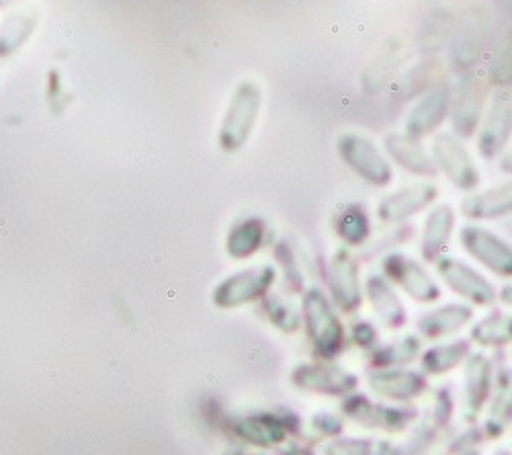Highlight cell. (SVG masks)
I'll list each match as a JSON object with an SVG mask.
<instances>
[{
    "instance_id": "cell-4",
    "label": "cell",
    "mask_w": 512,
    "mask_h": 455,
    "mask_svg": "<svg viewBox=\"0 0 512 455\" xmlns=\"http://www.w3.org/2000/svg\"><path fill=\"white\" fill-rule=\"evenodd\" d=\"M279 281L277 267L273 263L252 265L224 277L213 287L211 302L220 310H238L248 304H259Z\"/></svg>"
},
{
    "instance_id": "cell-7",
    "label": "cell",
    "mask_w": 512,
    "mask_h": 455,
    "mask_svg": "<svg viewBox=\"0 0 512 455\" xmlns=\"http://www.w3.org/2000/svg\"><path fill=\"white\" fill-rule=\"evenodd\" d=\"M291 386L304 394L328 396V398H347L357 392L361 386V378L355 371L347 369L336 361H304L291 369Z\"/></svg>"
},
{
    "instance_id": "cell-42",
    "label": "cell",
    "mask_w": 512,
    "mask_h": 455,
    "mask_svg": "<svg viewBox=\"0 0 512 455\" xmlns=\"http://www.w3.org/2000/svg\"><path fill=\"white\" fill-rule=\"evenodd\" d=\"M496 455H510V453H508V451H498Z\"/></svg>"
},
{
    "instance_id": "cell-12",
    "label": "cell",
    "mask_w": 512,
    "mask_h": 455,
    "mask_svg": "<svg viewBox=\"0 0 512 455\" xmlns=\"http://www.w3.org/2000/svg\"><path fill=\"white\" fill-rule=\"evenodd\" d=\"M490 85L476 72H467L457 82L453 89V103H451V128L453 134L461 140L476 138L480 123L486 113Z\"/></svg>"
},
{
    "instance_id": "cell-23",
    "label": "cell",
    "mask_w": 512,
    "mask_h": 455,
    "mask_svg": "<svg viewBox=\"0 0 512 455\" xmlns=\"http://www.w3.org/2000/svg\"><path fill=\"white\" fill-rule=\"evenodd\" d=\"M271 240V228L261 216H242L228 230L226 255L234 261H248L267 248Z\"/></svg>"
},
{
    "instance_id": "cell-5",
    "label": "cell",
    "mask_w": 512,
    "mask_h": 455,
    "mask_svg": "<svg viewBox=\"0 0 512 455\" xmlns=\"http://www.w3.org/2000/svg\"><path fill=\"white\" fill-rule=\"evenodd\" d=\"M361 267V257L347 246H338L326 263L328 298L334 308L345 316H355L365 304Z\"/></svg>"
},
{
    "instance_id": "cell-28",
    "label": "cell",
    "mask_w": 512,
    "mask_h": 455,
    "mask_svg": "<svg viewBox=\"0 0 512 455\" xmlns=\"http://www.w3.org/2000/svg\"><path fill=\"white\" fill-rule=\"evenodd\" d=\"M469 341L482 349H504L512 345V312L492 310L469 328Z\"/></svg>"
},
{
    "instance_id": "cell-1",
    "label": "cell",
    "mask_w": 512,
    "mask_h": 455,
    "mask_svg": "<svg viewBox=\"0 0 512 455\" xmlns=\"http://www.w3.org/2000/svg\"><path fill=\"white\" fill-rule=\"evenodd\" d=\"M302 328L306 330L314 357L322 361H336L349 345L347 326L324 289L308 285L302 294Z\"/></svg>"
},
{
    "instance_id": "cell-24",
    "label": "cell",
    "mask_w": 512,
    "mask_h": 455,
    "mask_svg": "<svg viewBox=\"0 0 512 455\" xmlns=\"http://www.w3.org/2000/svg\"><path fill=\"white\" fill-rule=\"evenodd\" d=\"M486 408L484 431L490 439H498L512 423V365L504 363L494 371V386Z\"/></svg>"
},
{
    "instance_id": "cell-17",
    "label": "cell",
    "mask_w": 512,
    "mask_h": 455,
    "mask_svg": "<svg viewBox=\"0 0 512 455\" xmlns=\"http://www.w3.org/2000/svg\"><path fill=\"white\" fill-rule=\"evenodd\" d=\"M494 386V361L482 351H472L463 363L465 421L474 423L486 408Z\"/></svg>"
},
{
    "instance_id": "cell-19",
    "label": "cell",
    "mask_w": 512,
    "mask_h": 455,
    "mask_svg": "<svg viewBox=\"0 0 512 455\" xmlns=\"http://www.w3.org/2000/svg\"><path fill=\"white\" fill-rule=\"evenodd\" d=\"M457 210L451 203H437L426 214L422 224V238L418 244L420 259L424 265H435L447 251V246L455 234Z\"/></svg>"
},
{
    "instance_id": "cell-25",
    "label": "cell",
    "mask_w": 512,
    "mask_h": 455,
    "mask_svg": "<svg viewBox=\"0 0 512 455\" xmlns=\"http://www.w3.org/2000/svg\"><path fill=\"white\" fill-rule=\"evenodd\" d=\"M234 431L252 445L271 447L281 445L287 439L289 423L279 415V412H252V415L240 417L234 423Z\"/></svg>"
},
{
    "instance_id": "cell-37",
    "label": "cell",
    "mask_w": 512,
    "mask_h": 455,
    "mask_svg": "<svg viewBox=\"0 0 512 455\" xmlns=\"http://www.w3.org/2000/svg\"><path fill=\"white\" fill-rule=\"evenodd\" d=\"M345 419L336 415V412H318V415L310 421V427L316 429L322 437H334L343 431Z\"/></svg>"
},
{
    "instance_id": "cell-26",
    "label": "cell",
    "mask_w": 512,
    "mask_h": 455,
    "mask_svg": "<svg viewBox=\"0 0 512 455\" xmlns=\"http://www.w3.org/2000/svg\"><path fill=\"white\" fill-rule=\"evenodd\" d=\"M474 351V343L469 339H455L451 343H439L424 349L420 355V371L426 378H443L459 365L465 363L469 353Z\"/></svg>"
},
{
    "instance_id": "cell-36",
    "label": "cell",
    "mask_w": 512,
    "mask_h": 455,
    "mask_svg": "<svg viewBox=\"0 0 512 455\" xmlns=\"http://www.w3.org/2000/svg\"><path fill=\"white\" fill-rule=\"evenodd\" d=\"M457 408V398L453 394V388L449 384L439 386L435 390V398H433V423L435 427H445L451 417L455 415Z\"/></svg>"
},
{
    "instance_id": "cell-33",
    "label": "cell",
    "mask_w": 512,
    "mask_h": 455,
    "mask_svg": "<svg viewBox=\"0 0 512 455\" xmlns=\"http://www.w3.org/2000/svg\"><path fill=\"white\" fill-rule=\"evenodd\" d=\"M488 85L496 89L512 87V39L496 48L488 64Z\"/></svg>"
},
{
    "instance_id": "cell-39",
    "label": "cell",
    "mask_w": 512,
    "mask_h": 455,
    "mask_svg": "<svg viewBox=\"0 0 512 455\" xmlns=\"http://www.w3.org/2000/svg\"><path fill=\"white\" fill-rule=\"evenodd\" d=\"M498 302H500L502 306L512 308V281H508L506 285H502V287L498 289Z\"/></svg>"
},
{
    "instance_id": "cell-43",
    "label": "cell",
    "mask_w": 512,
    "mask_h": 455,
    "mask_svg": "<svg viewBox=\"0 0 512 455\" xmlns=\"http://www.w3.org/2000/svg\"><path fill=\"white\" fill-rule=\"evenodd\" d=\"M467 455H480V453H476V451H472V453H467Z\"/></svg>"
},
{
    "instance_id": "cell-20",
    "label": "cell",
    "mask_w": 512,
    "mask_h": 455,
    "mask_svg": "<svg viewBox=\"0 0 512 455\" xmlns=\"http://www.w3.org/2000/svg\"><path fill=\"white\" fill-rule=\"evenodd\" d=\"M476 308L465 302H451L424 312L416 320V333L422 341H443L461 333L474 322Z\"/></svg>"
},
{
    "instance_id": "cell-6",
    "label": "cell",
    "mask_w": 512,
    "mask_h": 455,
    "mask_svg": "<svg viewBox=\"0 0 512 455\" xmlns=\"http://www.w3.org/2000/svg\"><path fill=\"white\" fill-rule=\"evenodd\" d=\"M379 271L394 287H400L402 292L416 304L431 306L441 302L443 287L431 275L422 261L414 257L392 251L379 259Z\"/></svg>"
},
{
    "instance_id": "cell-14",
    "label": "cell",
    "mask_w": 512,
    "mask_h": 455,
    "mask_svg": "<svg viewBox=\"0 0 512 455\" xmlns=\"http://www.w3.org/2000/svg\"><path fill=\"white\" fill-rule=\"evenodd\" d=\"M512 140V93L510 89H496L480 123L476 146L486 160H498Z\"/></svg>"
},
{
    "instance_id": "cell-40",
    "label": "cell",
    "mask_w": 512,
    "mask_h": 455,
    "mask_svg": "<svg viewBox=\"0 0 512 455\" xmlns=\"http://www.w3.org/2000/svg\"><path fill=\"white\" fill-rule=\"evenodd\" d=\"M287 455H310V453L304 449H291V451H287Z\"/></svg>"
},
{
    "instance_id": "cell-30",
    "label": "cell",
    "mask_w": 512,
    "mask_h": 455,
    "mask_svg": "<svg viewBox=\"0 0 512 455\" xmlns=\"http://www.w3.org/2000/svg\"><path fill=\"white\" fill-rule=\"evenodd\" d=\"M422 339L418 335H404L398 341L379 345L369 353V369H390L408 367L422 355Z\"/></svg>"
},
{
    "instance_id": "cell-10",
    "label": "cell",
    "mask_w": 512,
    "mask_h": 455,
    "mask_svg": "<svg viewBox=\"0 0 512 455\" xmlns=\"http://www.w3.org/2000/svg\"><path fill=\"white\" fill-rule=\"evenodd\" d=\"M459 244L467 257L500 279L512 281V244L498 232L467 222L459 230Z\"/></svg>"
},
{
    "instance_id": "cell-35",
    "label": "cell",
    "mask_w": 512,
    "mask_h": 455,
    "mask_svg": "<svg viewBox=\"0 0 512 455\" xmlns=\"http://www.w3.org/2000/svg\"><path fill=\"white\" fill-rule=\"evenodd\" d=\"M347 339L353 347H357L365 353H371L373 349H377L381 345L377 324H373L371 320H365V318L351 322V326L347 328Z\"/></svg>"
},
{
    "instance_id": "cell-32",
    "label": "cell",
    "mask_w": 512,
    "mask_h": 455,
    "mask_svg": "<svg viewBox=\"0 0 512 455\" xmlns=\"http://www.w3.org/2000/svg\"><path fill=\"white\" fill-rule=\"evenodd\" d=\"M35 29V17L31 13H19L9 17L0 27V56L17 52Z\"/></svg>"
},
{
    "instance_id": "cell-29",
    "label": "cell",
    "mask_w": 512,
    "mask_h": 455,
    "mask_svg": "<svg viewBox=\"0 0 512 455\" xmlns=\"http://www.w3.org/2000/svg\"><path fill=\"white\" fill-rule=\"evenodd\" d=\"M273 259L283 287L291 296H302L308 289V277L291 238H281L273 244Z\"/></svg>"
},
{
    "instance_id": "cell-16",
    "label": "cell",
    "mask_w": 512,
    "mask_h": 455,
    "mask_svg": "<svg viewBox=\"0 0 512 455\" xmlns=\"http://www.w3.org/2000/svg\"><path fill=\"white\" fill-rule=\"evenodd\" d=\"M453 103V85L451 82H439L431 91H426L422 99L410 109L406 117V132L414 140H424L439 134L443 123L451 115Z\"/></svg>"
},
{
    "instance_id": "cell-38",
    "label": "cell",
    "mask_w": 512,
    "mask_h": 455,
    "mask_svg": "<svg viewBox=\"0 0 512 455\" xmlns=\"http://www.w3.org/2000/svg\"><path fill=\"white\" fill-rule=\"evenodd\" d=\"M498 169H500V173L512 177V148H508V150L498 158Z\"/></svg>"
},
{
    "instance_id": "cell-41",
    "label": "cell",
    "mask_w": 512,
    "mask_h": 455,
    "mask_svg": "<svg viewBox=\"0 0 512 455\" xmlns=\"http://www.w3.org/2000/svg\"><path fill=\"white\" fill-rule=\"evenodd\" d=\"M11 3H15V0H0V7H7Z\"/></svg>"
},
{
    "instance_id": "cell-31",
    "label": "cell",
    "mask_w": 512,
    "mask_h": 455,
    "mask_svg": "<svg viewBox=\"0 0 512 455\" xmlns=\"http://www.w3.org/2000/svg\"><path fill=\"white\" fill-rule=\"evenodd\" d=\"M261 316L283 335H295L302 330V312L295 304L281 294H267L259 302Z\"/></svg>"
},
{
    "instance_id": "cell-2",
    "label": "cell",
    "mask_w": 512,
    "mask_h": 455,
    "mask_svg": "<svg viewBox=\"0 0 512 455\" xmlns=\"http://www.w3.org/2000/svg\"><path fill=\"white\" fill-rule=\"evenodd\" d=\"M265 107V91L252 78L240 80L220 123L218 144L224 152H240L252 138Z\"/></svg>"
},
{
    "instance_id": "cell-3",
    "label": "cell",
    "mask_w": 512,
    "mask_h": 455,
    "mask_svg": "<svg viewBox=\"0 0 512 455\" xmlns=\"http://www.w3.org/2000/svg\"><path fill=\"white\" fill-rule=\"evenodd\" d=\"M336 154L363 183L386 189L394 183L392 160L365 134L345 132L336 138Z\"/></svg>"
},
{
    "instance_id": "cell-8",
    "label": "cell",
    "mask_w": 512,
    "mask_h": 455,
    "mask_svg": "<svg viewBox=\"0 0 512 455\" xmlns=\"http://www.w3.org/2000/svg\"><path fill=\"white\" fill-rule=\"evenodd\" d=\"M343 417L367 429H381L388 433L406 431L416 419V410L410 404H390L373 400L363 392H353L340 402Z\"/></svg>"
},
{
    "instance_id": "cell-34",
    "label": "cell",
    "mask_w": 512,
    "mask_h": 455,
    "mask_svg": "<svg viewBox=\"0 0 512 455\" xmlns=\"http://www.w3.org/2000/svg\"><path fill=\"white\" fill-rule=\"evenodd\" d=\"M416 230L414 226L410 224H400V226H394L386 236H383L379 242H373V244H367V251H363L361 259H375V257H383L388 255L392 251H396V246H404L408 244L412 238H414Z\"/></svg>"
},
{
    "instance_id": "cell-27",
    "label": "cell",
    "mask_w": 512,
    "mask_h": 455,
    "mask_svg": "<svg viewBox=\"0 0 512 455\" xmlns=\"http://www.w3.org/2000/svg\"><path fill=\"white\" fill-rule=\"evenodd\" d=\"M332 230L343 246L363 248L371 240L373 224L363 203H347L334 214Z\"/></svg>"
},
{
    "instance_id": "cell-13",
    "label": "cell",
    "mask_w": 512,
    "mask_h": 455,
    "mask_svg": "<svg viewBox=\"0 0 512 455\" xmlns=\"http://www.w3.org/2000/svg\"><path fill=\"white\" fill-rule=\"evenodd\" d=\"M439 185L435 181H416L383 195L377 203V220L386 226L408 224L414 216L431 210L439 199Z\"/></svg>"
},
{
    "instance_id": "cell-22",
    "label": "cell",
    "mask_w": 512,
    "mask_h": 455,
    "mask_svg": "<svg viewBox=\"0 0 512 455\" xmlns=\"http://www.w3.org/2000/svg\"><path fill=\"white\" fill-rule=\"evenodd\" d=\"M459 214L476 224L512 216V179L484 191L467 193L459 205Z\"/></svg>"
},
{
    "instance_id": "cell-18",
    "label": "cell",
    "mask_w": 512,
    "mask_h": 455,
    "mask_svg": "<svg viewBox=\"0 0 512 455\" xmlns=\"http://www.w3.org/2000/svg\"><path fill=\"white\" fill-rule=\"evenodd\" d=\"M363 294L377 322L388 330H402L408 324V308L398 289L381 273H369L363 279Z\"/></svg>"
},
{
    "instance_id": "cell-11",
    "label": "cell",
    "mask_w": 512,
    "mask_h": 455,
    "mask_svg": "<svg viewBox=\"0 0 512 455\" xmlns=\"http://www.w3.org/2000/svg\"><path fill=\"white\" fill-rule=\"evenodd\" d=\"M431 156L437 164V171L445 175V179L461 193H474L480 183V169L467 150L461 138L453 132H439L431 144Z\"/></svg>"
},
{
    "instance_id": "cell-21",
    "label": "cell",
    "mask_w": 512,
    "mask_h": 455,
    "mask_svg": "<svg viewBox=\"0 0 512 455\" xmlns=\"http://www.w3.org/2000/svg\"><path fill=\"white\" fill-rule=\"evenodd\" d=\"M383 150H386V156L392 162H396L400 169H404L406 173L418 179L433 181L439 177L437 164L431 152L422 146L420 140H414L408 134H402V132L388 134L383 138Z\"/></svg>"
},
{
    "instance_id": "cell-9",
    "label": "cell",
    "mask_w": 512,
    "mask_h": 455,
    "mask_svg": "<svg viewBox=\"0 0 512 455\" xmlns=\"http://www.w3.org/2000/svg\"><path fill=\"white\" fill-rule=\"evenodd\" d=\"M435 271L449 292L469 306L492 308L498 302V289L494 283L467 261L443 255L435 263Z\"/></svg>"
},
{
    "instance_id": "cell-15",
    "label": "cell",
    "mask_w": 512,
    "mask_h": 455,
    "mask_svg": "<svg viewBox=\"0 0 512 455\" xmlns=\"http://www.w3.org/2000/svg\"><path fill=\"white\" fill-rule=\"evenodd\" d=\"M369 392L383 402L390 404H412L429 392V378L422 371L410 367L390 369H369L365 376Z\"/></svg>"
}]
</instances>
